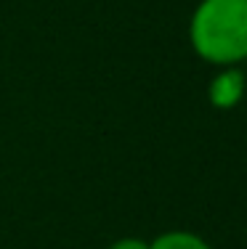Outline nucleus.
Returning a JSON list of instances; mask_svg holds the SVG:
<instances>
[{
  "label": "nucleus",
  "instance_id": "nucleus-3",
  "mask_svg": "<svg viewBox=\"0 0 247 249\" xmlns=\"http://www.w3.org/2000/svg\"><path fill=\"white\" fill-rule=\"evenodd\" d=\"M149 249H210V244L191 231H165L149 241Z\"/></svg>",
  "mask_w": 247,
  "mask_h": 249
},
{
  "label": "nucleus",
  "instance_id": "nucleus-4",
  "mask_svg": "<svg viewBox=\"0 0 247 249\" xmlns=\"http://www.w3.org/2000/svg\"><path fill=\"white\" fill-rule=\"evenodd\" d=\"M109 249H149L144 239H133V236H125V239H117Z\"/></svg>",
  "mask_w": 247,
  "mask_h": 249
},
{
  "label": "nucleus",
  "instance_id": "nucleus-1",
  "mask_svg": "<svg viewBox=\"0 0 247 249\" xmlns=\"http://www.w3.org/2000/svg\"><path fill=\"white\" fill-rule=\"evenodd\" d=\"M189 43L213 67H237L247 56V0H202L189 21Z\"/></svg>",
  "mask_w": 247,
  "mask_h": 249
},
{
  "label": "nucleus",
  "instance_id": "nucleus-2",
  "mask_svg": "<svg viewBox=\"0 0 247 249\" xmlns=\"http://www.w3.org/2000/svg\"><path fill=\"white\" fill-rule=\"evenodd\" d=\"M208 96L215 109H234L245 96V74L237 67H221V72L210 80Z\"/></svg>",
  "mask_w": 247,
  "mask_h": 249
},
{
  "label": "nucleus",
  "instance_id": "nucleus-5",
  "mask_svg": "<svg viewBox=\"0 0 247 249\" xmlns=\"http://www.w3.org/2000/svg\"><path fill=\"white\" fill-rule=\"evenodd\" d=\"M245 64H247V56H245Z\"/></svg>",
  "mask_w": 247,
  "mask_h": 249
}]
</instances>
